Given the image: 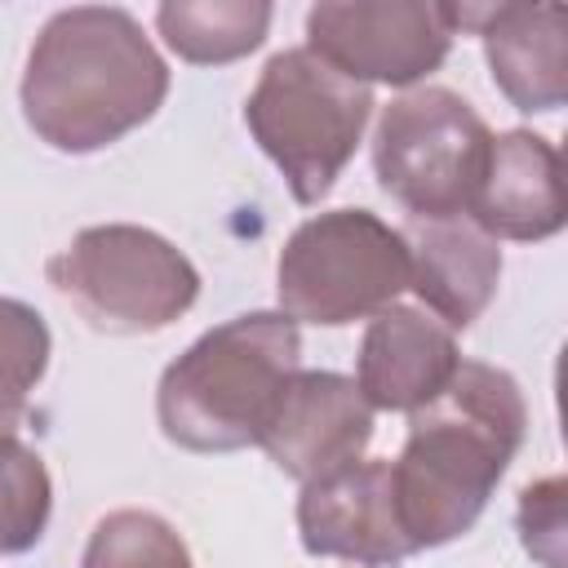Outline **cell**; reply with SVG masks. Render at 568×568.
I'll list each match as a JSON object with an SVG mask.
<instances>
[{
    "instance_id": "cell-1",
    "label": "cell",
    "mask_w": 568,
    "mask_h": 568,
    "mask_svg": "<svg viewBox=\"0 0 568 568\" xmlns=\"http://www.w3.org/2000/svg\"><path fill=\"white\" fill-rule=\"evenodd\" d=\"M524 426L528 408L519 382L479 359H462L453 382L408 413V439L390 462V488L413 555L475 528L524 444Z\"/></svg>"
},
{
    "instance_id": "cell-2",
    "label": "cell",
    "mask_w": 568,
    "mask_h": 568,
    "mask_svg": "<svg viewBox=\"0 0 568 568\" xmlns=\"http://www.w3.org/2000/svg\"><path fill=\"white\" fill-rule=\"evenodd\" d=\"M18 98L40 142L67 155H89L164 106L169 67L133 13L75 4L40 27Z\"/></svg>"
},
{
    "instance_id": "cell-3",
    "label": "cell",
    "mask_w": 568,
    "mask_h": 568,
    "mask_svg": "<svg viewBox=\"0 0 568 568\" xmlns=\"http://www.w3.org/2000/svg\"><path fill=\"white\" fill-rule=\"evenodd\" d=\"M297 364L302 337L280 311H253L209 328L160 377L155 417L164 439L191 453L262 444Z\"/></svg>"
},
{
    "instance_id": "cell-4",
    "label": "cell",
    "mask_w": 568,
    "mask_h": 568,
    "mask_svg": "<svg viewBox=\"0 0 568 568\" xmlns=\"http://www.w3.org/2000/svg\"><path fill=\"white\" fill-rule=\"evenodd\" d=\"M373 106L368 84L337 75L302 44L262 67L244 102V124L262 155L284 173L293 200L320 204L351 164Z\"/></svg>"
},
{
    "instance_id": "cell-5",
    "label": "cell",
    "mask_w": 568,
    "mask_h": 568,
    "mask_svg": "<svg viewBox=\"0 0 568 568\" xmlns=\"http://www.w3.org/2000/svg\"><path fill=\"white\" fill-rule=\"evenodd\" d=\"M408 288L404 235L368 209L306 217L280 248L275 293L293 324L342 328L368 320Z\"/></svg>"
},
{
    "instance_id": "cell-6",
    "label": "cell",
    "mask_w": 568,
    "mask_h": 568,
    "mask_svg": "<svg viewBox=\"0 0 568 568\" xmlns=\"http://www.w3.org/2000/svg\"><path fill=\"white\" fill-rule=\"evenodd\" d=\"M49 284L98 328V333H160L200 297V271L164 235L106 222L84 226L44 266Z\"/></svg>"
},
{
    "instance_id": "cell-7",
    "label": "cell",
    "mask_w": 568,
    "mask_h": 568,
    "mask_svg": "<svg viewBox=\"0 0 568 568\" xmlns=\"http://www.w3.org/2000/svg\"><path fill=\"white\" fill-rule=\"evenodd\" d=\"M493 133L479 111L439 84L399 93L373 133V169L382 191L413 222L466 217L488 164Z\"/></svg>"
},
{
    "instance_id": "cell-8",
    "label": "cell",
    "mask_w": 568,
    "mask_h": 568,
    "mask_svg": "<svg viewBox=\"0 0 568 568\" xmlns=\"http://www.w3.org/2000/svg\"><path fill=\"white\" fill-rule=\"evenodd\" d=\"M306 49L355 84L408 89L444 67L453 27L430 0H324L306 13Z\"/></svg>"
},
{
    "instance_id": "cell-9",
    "label": "cell",
    "mask_w": 568,
    "mask_h": 568,
    "mask_svg": "<svg viewBox=\"0 0 568 568\" xmlns=\"http://www.w3.org/2000/svg\"><path fill=\"white\" fill-rule=\"evenodd\" d=\"M297 532L311 555L351 559L359 568H399L413 555L395 510L390 462L382 457H359L346 470L302 484Z\"/></svg>"
},
{
    "instance_id": "cell-10",
    "label": "cell",
    "mask_w": 568,
    "mask_h": 568,
    "mask_svg": "<svg viewBox=\"0 0 568 568\" xmlns=\"http://www.w3.org/2000/svg\"><path fill=\"white\" fill-rule=\"evenodd\" d=\"M373 439V408L359 386L328 368H297L257 448L297 484L346 470Z\"/></svg>"
},
{
    "instance_id": "cell-11",
    "label": "cell",
    "mask_w": 568,
    "mask_h": 568,
    "mask_svg": "<svg viewBox=\"0 0 568 568\" xmlns=\"http://www.w3.org/2000/svg\"><path fill=\"white\" fill-rule=\"evenodd\" d=\"M453 36L475 31L493 84L519 111H555L568 98V9L564 4H444Z\"/></svg>"
},
{
    "instance_id": "cell-12",
    "label": "cell",
    "mask_w": 568,
    "mask_h": 568,
    "mask_svg": "<svg viewBox=\"0 0 568 568\" xmlns=\"http://www.w3.org/2000/svg\"><path fill=\"white\" fill-rule=\"evenodd\" d=\"M466 217L493 240H550L564 231V164L550 138L532 129H506L488 146L484 178Z\"/></svg>"
},
{
    "instance_id": "cell-13",
    "label": "cell",
    "mask_w": 568,
    "mask_h": 568,
    "mask_svg": "<svg viewBox=\"0 0 568 568\" xmlns=\"http://www.w3.org/2000/svg\"><path fill=\"white\" fill-rule=\"evenodd\" d=\"M457 364H462V351L453 328H444L430 311L386 306L364 328L355 386L368 399V408L417 413L453 382Z\"/></svg>"
},
{
    "instance_id": "cell-14",
    "label": "cell",
    "mask_w": 568,
    "mask_h": 568,
    "mask_svg": "<svg viewBox=\"0 0 568 568\" xmlns=\"http://www.w3.org/2000/svg\"><path fill=\"white\" fill-rule=\"evenodd\" d=\"M408 244V288L444 328H466L484 315L501 280V248L470 217L413 222L399 231Z\"/></svg>"
},
{
    "instance_id": "cell-15",
    "label": "cell",
    "mask_w": 568,
    "mask_h": 568,
    "mask_svg": "<svg viewBox=\"0 0 568 568\" xmlns=\"http://www.w3.org/2000/svg\"><path fill=\"white\" fill-rule=\"evenodd\" d=\"M271 13L266 0H169L155 9V31L182 62L222 67L266 40Z\"/></svg>"
},
{
    "instance_id": "cell-16",
    "label": "cell",
    "mask_w": 568,
    "mask_h": 568,
    "mask_svg": "<svg viewBox=\"0 0 568 568\" xmlns=\"http://www.w3.org/2000/svg\"><path fill=\"white\" fill-rule=\"evenodd\" d=\"M53 510V484L36 448L18 435H0V555L31 550Z\"/></svg>"
},
{
    "instance_id": "cell-17",
    "label": "cell",
    "mask_w": 568,
    "mask_h": 568,
    "mask_svg": "<svg viewBox=\"0 0 568 568\" xmlns=\"http://www.w3.org/2000/svg\"><path fill=\"white\" fill-rule=\"evenodd\" d=\"M80 568H191L178 528L151 510H111L93 524Z\"/></svg>"
},
{
    "instance_id": "cell-18",
    "label": "cell",
    "mask_w": 568,
    "mask_h": 568,
    "mask_svg": "<svg viewBox=\"0 0 568 568\" xmlns=\"http://www.w3.org/2000/svg\"><path fill=\"white\" fill-rule=\"evenodd\" d=\"M49 324L36 306L0 297V435L27 417V399L49 368Z\"/></svg>"
},
{
    "instance_id": "cell-19",
    "label": "cell",
    "mask_w": 568,
    "mask_h": 568,
    "mask_svg": "<svg viewBox=\"0 0 568 568\" xmlns=\"http://www.w3.org/2000/svg\"><path fill=\"white\" fill-rule=\"evenodd\" d=\"M564 497H568V484L559 475L537 479V484H528L519 493V537H524V550L532 559H541L546 568H564V532H568Z\"/></svg>"
}]
</instances>
